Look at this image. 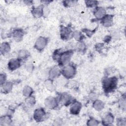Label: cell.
I'll use <instances>...</instances> for the list:
<instances>
[{
	"label": "cell",
	"mask_w": 126,
	"mask_h": 126,
	"mask_svg": "<svg viewBox=\"0 0 126 126\" xmlns=\"http://www.w3.org/2000/svg\"><path fill=\"white\" fill-rule=\"evenodd\" d=\"M73 55L72 50H68L61 52V51H55L54 56L55 59L57 60L60 65H64L68 63Z\"/></svg>",
	"instance_id": "cell-1"
},
{
	"label": "cell",
	"mask_w": 126,
	"mask_h": 126,
	"mask_svg": "<svg viewBox=\"0 0 126 126\" xmlns=\"http://www.w3.org/2000/svg\"><path fill=\"white\" fill-rule=\"evenodd\" d=\"M117 85V79L115 77L105 78L102 80V87L104 91L106 92H110L114 90Z\"/></svg>",
	"instance_id": "cell-2"
},
{
	"label": "cell",
	"mask_w": 126,
	"mask_h": 126,
	"mask_svg": "<svg viewBox=\"0 0 126 126\" xmlns=\"http://www.w3.org/2000/svg\"><path fill=\"white\" fill-rule=\"evenodd\" d=\"M62 73L65 78L70 79L75 75L76 73V69L75 67L72 65L69 64L63 68Z\"/></svg>",
	"instance_id": "cell-3"
},
{
	"label": "cell",
	"mask_w": 126,
	"mask_h": 126,
	"mask_svg": "<svg viewBox=\"0 0 126 126\" xmlns=\"http://www.w3.org/2000/svg\"><path fill=\"white\" fill-rule=\"evenodd\" d=\"M47 38L44 37L40 36L36 40L34 47L38 51H42L47 44Z\"/></svg>",
	"instance_id": "cell-4"
},
{
	"label": "cell",
	"mask_w": 126,
	"mask_h": 126,
	"mask_svg": "<svg viewBox=\"0 0 126 126\" xmlns=\"http://www.w3.org/2000/svg\"><path fill=\"white\" fill-rule=\"evenodd\" d=\"M46 116V113L44 110L42 108H37L35 110L33 114L34 120L36 122H41L44 120Z\"/></svg>",
	"instance_id": "cell-5"
},
{
	"label": "cell",
	"mask_w": 126,
	"mask_h": 126,
	"mask_svg": "<svg viewBox=\"0 0 126 126\" xmlns=\"http://www.w3.org/2000/svg\"><path fill=\"white\" fill-rule=\"evenodd\" d=\"M21 59H12L8 63V69L11 71H13L18 68L21 65Z\"/></svg>",
	"instance_id": "cell-6"
},
{
	"label": "cell",
	"mask_w": 126,
	"mask_h": 126,
	"mask_svg": "<svg viewBox=\"0 0 126 126\" xmlns=\"http://www.w3.org/2000/svg\"><path fill=\"white\" fill-rule=\"evenodd\" d=\"M45 105L50 109H53L58 106V101L56 98L53 96H49L45 100Z\"/></svg>",
	"instance_id": "cell-7"
},
{
	"label": "cell",
	"mask_w": 126,
	"mask_h": 126,
	"mask_svg": "<svg viewBox=\"0 0 126 126\" xmlns=\"http://www.w3.org/2000/svg\"><path fill=\"white\" fill-rule=\"evenodd\" d=\"M82 107L81 103L78 101L73 102L70 108V113L73 115H77L79 113Z\"/></svg>",
	"instance_id": "cell-8"
},
{
	"label": "cell",
	"mask_w": 126,
	"mask_h": 126,
	"mask_svg": "<svg viewBox=\"0 0 126 126\" xmlns=\"http://www.w3.org/2000/svg\"><path fill=\"white\" fill-rule=\"evenodd\" d=\"M72 35V31L70 29L67 27L63 26L61 29V35L63 39H68L70 35Z\"/></svg>",
	"instance_id": "cell-9"
},
{
	"label": "cell",
	"mask_w": 126,
	"mask_h": 126,
	"mask_svg": "<svg viewBox=\"0 0 126 126\" xmlns=\"http://www.w3.org/2000/svg\"><path fill=\"white\" fill-rule=\"evenodd\" d=\"M113 16L111 15H105L101 19L102 24L106 27H110L113 24Z\"/></svg>",
	"instance_id": "cell-10"
},
{
	"label": "cell",
	"mask_w": 126,
	"mask_h": 126,
	"mask_svg": "<svg viewBox=\"0 0 126 126\" xmlns=\"http://www.w3.org/2000/svg\"><path fill=\"white\" fill-rule=\"evenodd\" d=\"M72 97L67 93H63L60 96V100L61 102L65 105H68L72 101Z\"/></svg>",
	"instance_id": "cell-11"
},
{
	"label": "cell",
	"mask_w": 126,
	"mask_h": 126,
	"mask_svg": "<svg viewBox=\"0 0 126 126\" xmlns=\"http://www.w3.org/2000/svg\"><path fill=\"white\" fill-rule=\"evenodd\" d=\"M43 6L39 5L32 8V12L33 16L36 18H39L43 15Z\"/></svg>",
	"instance_id": "cell-12"
},
{
	"label": "cell",
	"mask_w": 126,
	"mask_h": 126,
	"mask_svg": "<svg viewBox=\"0 0 126 126\" xmlns=\"http://www.w3.org/2000/svg\"><path fill=\"white\" fill-rule=\"evenodd\" d=\"M61 73V71L58 66L52 67L49 72V76L51 79H53L57 78Z\"/></svg>",
	"instance_id": "cell-13"
},
{
	"label": "cell",
	"mask_w": 126,
	"mask_h": 126,
	"mask_svg": "<svg viewBox=\"0 0 126 126\" xmlns=\"http://www.w3.org/2000/svg\"><path fill=\"white\" fill-rule=\"evenodd\" d=\"M94 15L97 19H102L105 15V10L101 7H97L94 10Z\"/></svg>",
	"instance_id": "cell-14"
},
{
	"label": "cell",
	"mask_w": 126,
	"mask_h": 126,
	"mask_svg": "<svg viewBox=\"0 0 126 126\" xmlns=\"http://www.w3.org/2000/svg\"><path fill=\"white\" fill-rule=\"evenodd\" d=\"M114 121L113 116L111 113L107 114L103 118L102 122L104 125H111Z\"/></svg>",
	"instance_id": "cell-15"
},
{
	"label": "cell",
	"mask_w": 126,
	"mask_h": 126,
	"mask_svg": "<svg viewBox=\"0 0 126 126\" xmlns=\"http://www.w3.org/2000/svg\"><path fill=\"white\" fill-rule=\"evenodd\" d=\"M104 107V102L100 100L96 99L94 101L93 103V107L95 109L96 111H100L102 110Z\"/></svg>",
	"instance_id": "cell-16"
},
{
	"label": "cell",
	"mask_w": 126,
	"mask_h": 126,
	"mask_svg": "<svg viewBox=\"0 0 126 126\" xmlns=\"http://www.w3.org/2000/svg\"><path fill=\"white\" fill-rule=\"evenodd\" d=\"M10 50V46L8 43L3 42L0 44V52L1 54L4 55L7 53Z\"/></svg>",
	"instance_id": "cell-17"
},
{
	"label": "cell",
	"mask_w": 126,
	"mask_h": 126,
	"mask_svg": "<svg viewBox=\"0 0 126 126\" xmlns=\"http://www.w3.org/2000/svg\"><path fill=\"white\" fill-rule=\"evenodd\" d=\"M23 31L21 29L15 30L12 33V35L16 40H20L23 36Z\"/></svg>",
	"instance_id": "cell-18"
},
{
	"label": "cell",
	"mask_w": 126,
	"mask_h": 126,
	"mask_svg": "<svg viewBox=\"0 0 126 126\" xmlns=\"http://www.w3.org/2000/svg\"><path fill=\"white\" fill-rule=\"evenodd\" d=\"M2 86V89L5 93H9L12 89V83L10 82H5Z\"/></svg>",
	"instance_id": "cell-19"
},
{
	"label": "cell",
	"mask_w": 126,
	"mask_h": 126,
	"mask_svg": "<svg viewBox=\"0 0 126 126\" xmlns=\"http://www.w3.org/2000/svg\"><path fill=\"white\" fill-rule=\"evenodd\" d=\"M11 122V119L9 116H2L0 119V125L1 126L8 125Z\"/></svg>",
	"instance_id": "cell-20"
},
{
	"label": "cell",
	"mask_w": 126,
	"mask_h": 126,
	"mask_svg": "<svg viewBox=\"0 0 126 126\" xmlns=\"http://www.w3.org/2000/svg\"><path fill=\"white\" fill-rule=\"evenodd\" d=\"M32 92H33V90H32V88L28 86H25L23 90V95L27 97L30 96L32 94Z\"/></svg>",
	"instance_id": "cell-21"
},
{
	"label": "cell",
	"mask_w": 126,
	"mask_h": 126,
	"mask_svg": "<svg viewBox=\"0 0 126 126\" xmlns=\"http://www.w3.org/2000/svg\"><path fill=\"white\" fill-rule=\"evenodd\" d=\"M45 85L46 88L50 91H54L55 90V87L51 79H48L45 82Z\"/></svg>",
	"instance_id": "cell-22"
},
{
	"label": "cell",
	"mask_w": 126,
	"mask_h": 126,
	"mask_svg": "<svg viewBox=\"0 0 126 126\" xmlns=\"http://www.w3.org/2000/svg\"><path fill=\"white\" fill-rule=\"evenodd\" d=\"M25 102L27 105L29 106H32L35 103V99L33 96L30 95L27 97L25 100Z\"/></svg>",
	"instance_id": "cell-23"
},
{
	"label": "cell",
	"mask_w": 126,
	"mask_h": 126,
	"mask_svg": "<svg viewBox=\"0 0 126 126\" xmlns=\"http://www.w3.org/2000/svg\"><path fill=\"white\" fill-rule=\"evenodd\" d=\"M29 55V53L28 51H25V50H21V51H19L18 56H19V59L22 60V59H25V58L28 57Z\"/></svg>",
	"instance_id": "cell-24"
},
{
	"label": "cell",
	"mask_w": 126,
	"mask_h": 126,
	"mask_svg": "<svg viewBox=\"0 0 126 126\" xmlns=\"http://www.w3.org/2000/svg\"><path fill=\"white\" fill-rule=\"evenodd\" d=\"M97 1H93V0H86L85 1V3L86 5L88 7H94L97 4Z\"/></svg>",
	"instance_id": "cell-25"
},
{
	"label": "cell",
	"mask_w": 126,
	"mask_h": 126,
	"mask_svg": "<svg viewBox=\"0 0 126 126\" xmlns=\"http://www.w3.org/2000/svg\"><path fill=\"white\" fill-rule=\"evenodd\" d=\"M73 36H74V38L76 40H80L81 39L82 37H83V35H82V34L80 32H78V31H76L75 32L73 33Z\"/></svg>",
	"instance_id": "cell-26"
},
{
	"label": "cell",
	"mask_w": 126,
	"mask_h": 126,
	"mask_svg": "<svg viewBox=\"0 0 126 126\" xmlns=\"http://www.w3.org/2000/svg\"><path fill=\"white\" fill-rule=\"evenodd\" d=\"M98 122L95 119H94L93 118L90 119L87 123V125L88 126H97L98 125Z\"/></svg>",
	"instance_id": "cell-27"
},
{
	"label": "cell",
	"mask_w": 126,
	"mask_h": 126,
	"mask_svg": "<svg viewBox=\"0 0 126 126\" xmlns=\"http://www.w3.org/2000/svg\"><path fill=\"white\" fill-rule=\"evenodd\" d=\"M76 2L75 0H65L63 1V3L66 6H72L75 5Z\"/></svg>",
	"instance_id": "cell-28"
},
{
	"label": "cell",
	"mask_w": 126,
	"mask_h": 126,
	"mask_svg": "<svg viewBox=\"0 0 126 126\" xmlns=\"http://www.w3.org/2000/svg\"><path fill=\"white\" fill-rule=\"evenodd\" d=\"M57 83L58 85H63L64 84H65L66 83H67V80H66V78H58L57 80Z\"/></svg>",
	"instance_id": "cell-29"
},
{
	"label": "cell",
	"mask_w": 126,
	"mask_h": 126,
	"mask_svg": "<svg viewBox=\"0 0 126 126\" xmlns=\"http://www.w3.org/2000/svg\"><path fill=\"white\" fill-rule=\"evenodd\" d=\"M6 76L5 73H1L0 75V85H2L6 80Z\"/></svg>",
	"instance_id": "cell-30"
},
{
	"label": "cell",
	"mask_w": 126,
	"mask_h": 126,
	"mask_svg": "<svg viewBox=\"0 0 126 126\" xmlns=\"http://www.w3.org/2000/svg\"><path fill=\"white\" fill-rule=\"evenodd\" d=\"M97 97H98L97 95L94 93H91L89 94V97L92 100L94 101V100H96L97 98Z\"/></svg>",
	"instance_id": "cell-31"
},
{
	"label": "cell",
	"mask_w": 126,
	"mask_h": 126,
	"mask_svg": "<svg viewBox=\"0 0 126 126\" xmlns=\"http://www.w3.org/2000/svg\"><path fill=\"white\" fill-rule=\"evenodd\" d=\"M119 104H120V105L122 107V108H125V106H126V100H125V98H124L121 99H120V101H119Z\"/></svg>",
	"instance_id": "cell-32"
},
{
	"label": "cell",
	"mask_w": 126,
	"mask_h": 126,
	"mask_svg": "<svg viewBox=\"0 0 126 126\" xmlns=\"http://www.w3.org/2000/svg\"><path fill=\"white\" fill-rule=\"evenodd\" d=\"M102 47H103V44L99 43V44H97L96 45V47L95 48H96V50L97 51H99L102 48Z\"/></svg>",
	"instance_id": "cell-33"
},
{
	"label": "cell",
	"mask_w": 126,
	"mask_h": 126,
	"mask_svg": "<svg viewBox=\"0 0 126 126\" xmlns=\"http://www.w3.org/2000/svg\"><path fill=\"white\" fill-rule=\"evenodd\" d=\"M85 44H83V43H81L80 44H79L78 48H79L80 50L83 51V50L85 49Z\"/></svg>",
	"instance_id": "cell-34"
},
{
	"label": "cell",
	"mask_w": 126,
	"mask_h": 126,
	"mask_svg": "<svg viewBox=\"0 0 126 126\" xmlns=\"http://www.w3.org/2000/svg\"><path fill=\"white\" fill-rule=\"evenodd\" d=\"M27 70L29 71H32V68H33V66L32 64H29L27 65Z\"/></svg>",
	"instance_id": "cell-35"
},
{
	"label": "cell",
	"mask_w": 126,
	"mask_h": 126,
	"mask_svg": "<svg viewBox=\"0 0 126 126\" xmlns=\"http://www.w3.org/2000/svg\"><path fill=\"white\" fill-rule=\"evenodd\" d=\"M84 32H85L86 33V34H87L88 35H89V36H91L92 34L93 33V32H92L91 31H89V30H85V31H84Z\"/></svg>",
	"instance_id": "cell-36"
}]
</instances>
